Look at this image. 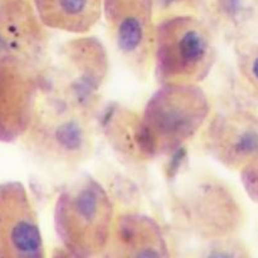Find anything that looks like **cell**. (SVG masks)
<instances>
[{
  "label": "cell",
  "instance_id": "obj_13",
  "mask_svg": "<svg viewBox=\"0 0 258 258\" xmlns=\"http://www.w3.org/2000/svg\"><path fill=\"white\" fill-rule=\"evenodd\" d=\"M43 24L49 30L73 35L88 34L102 18L103 0H33Z\"/></svg>",
  "mask_w": 258,
  "mask_h": 258
},
{
  "label": "cell",
  "instance_id": "obj_9",
  "mask_svg": "<svg viewBox=\"0 0 258 258\" xmlns=\"http://www.w3.org/2000/svg\"><path fill=\"white\" fill-rule=\"evenodd\" d=\"M39 217L27 186L0 183V258H44Z\"/></svg>",
  "mask_w": 258,
  "mask_h": 258
},
{
  "label": "cell",
  "instance_id": "obj_16",
  "mask_svg": "<svg viewBox=\"0 0 258 258\" xmlns=\"http://www.w3.org/2000/svg\"><path fill=\"white\" fill-rule=\"evenodd\" d=\"M238 174L246 196L258 206V154Z\"/></svg>",
  "mask_w": 258,
  "mask_h": 258
},
{
  "label": "cell",
  "instance_id": "obj_3",
  "mask_svg": "<svg viewBox=\"0 0 258 258\" xmlns=\"http://www.w3.org/2000/svg\"><path fill=\"white\" fill-rule=\"evenodd\" d=\"M115 218L110 193L92 176L77 179L55 198L53 224L67 256L103 257Z\"/></svg>",
  "mask_w": 258,
  "mask_h": 258
},
{
  "label": "cell",
  "instance_id": "obj_10",
  "mask_svg": "<svg viewBox=\"0 0 258 258\" xmlns=\"http://www.w3.org/2000/svg\"><path fill=\"white\" fill-rule=\"evenodd\" d=\"M202 144L217 163L239 173L258 154V111L232 108L214 113L202 130Z\"/></svg>",
  "mask_w": 258,
  "mask_h": 258
},
{
  "label": "cell",
  "instance_id": "obj_8",
  "mask_svg": "<svg viewBox=\"0 0 258 258\" xmlns=\"http://www.w3.org/2000/svg\"><path fill=\"white\" fill-rule=\"evenodd\" d=\"M47 90L48 73L40 62L0 53V143L24 138Z\"/></svg>",
  "mask_w": 258,
  "mask_h": 258
},
{
  "label": "cell",
  "instance_id": "obj_4",
  "mask_svg": "<svg viewBox=\"0 0 258 258\" xmlns=\"http://www.w3.org/2000/svg\"><path fill=\"white\" fill-rule=\"evenodd\" d=\"M96 115L70 101L45 92L24 135L30 149L54 168H80L96 148Z\"/></svg>",
  "mask_w": 258,
  "mask_h": 258
},
{
  "label": "cell",
  "instance_id": "obj_14",
  "mask_svg": "<svg viewBox=\"0 0 258 258\" xmlns=\"http://www.w3.org/2000/svg\"><path fill=\"white\" fill-rule=\"evenodd\" d=\"M236 66L243 82L258 95V40L236 45Z\"/></svg>",
  "mask_w": 258,
  "mask_h": 258
},
{
  "label": "cell",
  "instance_id": "obj_5",
  "mask_svg": "<svg viewBox=\"0 0 258 258\" xmlns=\"http://www.w3.org/2000/svg\"><path fill=\"white\" fill-rule=\"evenodd\" d=\"M217 57L213 29L198 14H174L158 19L153 72L159 85H201L211 75Z\"/></svg>",
  "mask_w": 258,
  "mask_h": 258
},
{
  "label": "cell",
  "instance_id": "obj_1",
  "mask_svg": "<svg viewBox=\"0 0 258 258\" xmlns=\"http://www.w3.org/2000/svg\"><path fill=\"white\" fill-rule=\"evenodd\" d=\"M169 214L176 231L201 244L238 237L247 222L233 186L204 169L186 174L173 186Z\"/></svg>",
  "mask_w": 258,
  "mask_h": 258
},
{
  "label": "cell",
  "instance_id": "obj_7",
  "mask_svg": "<svg viewBox=\"0 0 258 258\" xmlns=\"http://www.w3.org/2000/svg\"><path fill=\"white\" fill-rule=\"evenodd\" d=\"M102 18L118 58L138 80H148L158 23L154 0H103Z\"/></svg>",
  "mask_w": 258,
  "mask_h": 258
},
{
  "label": "cell",
  "instance_id": "obj_11",
  "mask_svg": "<svg viewBox=\"0 0 258 258\" xmlns=\"http://www.w3.org/2000/svg\"><path fill=\"white\" fill-rule=\"evenodd\" d=\"M170 256L168 239L155 218L138 212L116 214L103 257L165 258Z\"/></svg>",
  "mask_w": 258,
  "mask_h": 258
},
{
  "label": "cell",
  "instance_id": "obj_15",
  "mask_svg": "<svg viewBox=\"0 0 258 258\" xmlns=\"http://www.w3.org/2000/svg\"><path fill=\"white\" fill-rule=\"evenodd\" d=\"M204 252L201 256L206 257H251L252 253L248 246L241 239V237L222 239V241L211 242L202 244Z\"/></svg>",
  "mask_w": 258,
  "mask_h": 258
},
{
  "label": "cell",
  "instance_id": "obj_12",
  "mask_svg": "<svg viewBox=\"0 0 258 258\" xmlns=\"http://www.w3.org/2000/svg\"><path fill=\"white\" fill-rule=\"evenodd\" d=\"M96 122L108 145L122 160L146 163L140 146V112L112 102L98 110Z\"/></svg>",
  "mask_w": 258,
  "mask_h": 258
},
{
  "label": "cell",
  "instance_id": "obj_2",
  "mask_svg": "<svg viewBox=\"0 0 258 258\" xmlns=\"http://www.w3.org/2000/svg\"><path fill=\"white\" fill-rule=\"evenodd\" d=\"M211 113V98L199 83L159 85L140 112V146L146 163L180 151L202 133Z\"/></svg>",
  "mask_w": 258,
  "mask_h": 258
},
{
  "label": "cell",
  "instance_id": "obj_6",
  "mask_svg": "<svg viewBox=\"0 0 258 258\" xmlns=\"http://www.w3.org/2000/svg\"><path fill=\"white\" fill-rule=\"evenodd\" d=\"M110 76V57L95 35H76L59 45L48 73L47 92L97 115Z\"/></svg>",
  "mask_w": 258,
  "mask_h": 258
}]
</instances>
